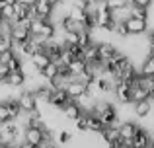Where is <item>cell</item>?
I'll list each match as a JSON object with an SVG mask.
<instances>
[{"label":"cell","instance_id":"603a6c76","mask_svg":"<svg viewBox=\"0 0 154 148\" xmlns=\"http://www.w3.org/2000/svg\"><path fill=\"white\" fill-rule=\"evenodd\" d=\"M70 140H72L70 131H59V133H57V142H59V144H70Z\"/></svg>","mask_w":154,"mask_h":148},{"label":"cell","instance_id":"4316f807","mask_svg":"<svg viewBox=\"0 0 154 148\" xmlns=\"http://www.w3.org/2000/svg\"><path fill=\"white\" fill-rule=\"evenodd\" d=\"M133 6H143V8H150L152 6V0H129Z\"/></svg>","mask_w":154,"mask_h":148},{"label":"cell","instance_id":"f546056e","mask_svg":"<svg viewBox=\"0 0 154 148\" xmlns=\"http://www.w3.org/2000/svg\"><path fill=\"white\" fill-rule=\"evenodd\" d=\"M100 2H102V0H100Z\"/></svg>","mask_w":154,"mask_h":148},{"label":"cell","instance_id":"52a82bcc","mask_svg":"<svg viewBox=\"0 0 154 148\" xmlns=\"http://www.w3.org/2000/svg\"><path fill=\"white\" fill-rule=\"evenodd\" d=\"M82 113H84V111H82V107L78 105V101H76V99L68 101L66 105H64V109H63V117L68 119V121H76V119H78Z\"/></svg>","mask_w":154,"mask_h":148},{"label":"cell","instance_id":"7a4b0ae2","mask_svg":"<svg viewBox=\"0 0 154 148\" xmlns=\"http://www.w3.org/2000/svg\"><path fill=\"white\" fill-rule=\"evenodd\" d=\"M49 125L47 127H26L23 129V140L20 146L23 148H39L41 140L45 138V134L49 133Z\"/></svg>","mask_w":154,"mask_h":148},{"label":"cell","instance_id":"e0dca14e","mask_svg":"<svg viewBox=\"0 0 154 148\" xmlns=\"http://www.w3.org/2000/svg\"><path fill=\"white\" fill-rule=\"evenodd\" d=\"M29 59H31V61L35 62V66H37L39 70H41V68H45V66H47V65H49V62H51L49 55H47V53H45V51H43V49H41V51H35V53L31 55Z\"/></svg>","mask_w":154,"mask_h":148},{"label":"cell","instance_id":"5bb4252c","mask_svg":"<svg viewBox=\"0 0 154 148\" xmlns=\"http://www.w3.org/2000/svg\"><path fill=\"white\" fill-rule=\"evenodd\" d=\"M60 72V66H59V62H55V61H51L49 65L45 66V68H41L39 70V74H41V78L43 80H47V82H51L53 78H55L57 74Z\"/></svg>","mask_w":154,"mask_h":148},{"label":"cell","instance_id":"3957f363","mask_svg":"<svg viewBox=\"0 0 154 148\" xmlns=\"http://www.w3.org/2000/svg\"><path fill=\"white\" fill-rule=\"evenodd\" d=\"M113 95H115L117 103H131V84L117 78L115 86H113Z\"/></svg>","mask_w":154,"mask_h":148},{"label":"cell","instance_id":"7402d4cb","mask_svg":"<svg viewBox=\"0 0 154 148\" xmlns=\"http://www.w3.org/2000/svg\"><path fill=\"white\" fill-rule=\"evenodd\" d=\"M113 33H115L117 37H121V39H127L129 37V29H127V26H125V20H123V22H117L115 31H113Z\"/></svg>","mask_w":154,"mask_h":148},{"label":"cell","instance_id":"44dd1931","mask_svg":"<svg viewBox=\"0 0 154 148\" xmlns=\"http://www.w3.org/2000/svg\"><path fill=\"white\" fill-rule=\"evenodd\" d=\"M131 16H135V18H143V20L150 18L148 8H143V6H131Z\"/></svg>","mask_w":154,"mask_h":148},{"label":"cell","instance_id":"484cf974","mask_svg":"<svg viewBox=\"0 0 154 148\" xmlns=\"http://www.w3.org/2000/svg\"><path fill=\"white\" fill-rule=\"evenodd\" d=\"M14 57H16V51H14V49L10 47V49H6V51H2V53H0V62H4V65H8V62H10V61H12Z\"/></svg>","mask_w":154,"mask_h":148},{"label":"cell","instance_id":"30bf717a","mask_svg":"<svg viewBox=\"0 0 154 148\" xmlns=\"http://www.w3.org/2000/svg\"><path fill=\"white\" fill-rule=\"evenodd\" d=\"M26 82H27V76H26V72H23L22 68L20 70H10V74H8V78H6V84L12 86V88H22Z\"/></svg>","mask_w":154,"mask_h":148},{"label":"cell","instance_id":"d6986e66","mask_svg":"<svg viewBox=\"0 0 154 148\" xmlns=\"http://www.w3.org/2000/svg\"><path fill=\"white\" fill-rule=\"evenodd\" d=\"M0 12H2V20H12L14 22V18H16V8H14V4H8V2H0Z\"/></svg>","mask_w":154,"mask_h":148},{"label":"cell","instance_id":"7c38bea8","mask_svg":"<svg viewBox=\"0 0 154 148\" xmlns=\"http://www.w3.org/2000/svg\"><path fill=\"white\" fill-rule=\"evenodd\" d=\"M33 8H35V16H37V18L51 20V16H53V4H49V2H41V0H37Z\"/></svg>","mask_w":154,"mask_h":148},{"label":"cell","instance_id":"8992f818","mask_svg":"<svg viewBox=\"0 0 154 148\" xmlns=\"http://www.w3.org/2000/svg\"><path fill=\"white\" fill-rule=\"evenodd\" d=\"M68 101H72V98L64 90H55L51 94V98H49V105L55 107V109H59V111H63Z\"/></svg>","mask_w":154,"mask_h":148},{"label":"cell","instance_id":"83f0119b","mask_svg":"<svg viewBox=\"0 0 154 148\" xmlns=\"http://www.w3.org/2000/svg\"><path fill=\"white\" fill-rule=\"evenodd\" d=\"M0 146H4V140H2V133H0Z\"/></svg>","mask_w":154,"mask_h":148},{"label":"cell","instance_id":"6da1fadb","mask_svg":"<svg viewBox=\"0 0 154 148\" xmlns=\"http://www.w3.org/2000/svg\"><path fill=\"white\" fill-rule=\"evenodd\" d=\"M0 133H2V140L4 146H20L23 140V133L20 129L18 123L14 121H6L0 125Z\"/></svg>","mask_w":154,"mask_h":148},{"label":"cell","instance_id":"277c9868","mask_svg":"<svg viewBox=\"0 0 154 148\" xmlns=\"http://www.w3.org/2000/svg\"><path fill=\"white\" fill-rule=\"evenodd\" d=\"M125 26H127V29H129V35H143V33H148V20L129 16V18L125 20Z\"/></svg>","mask_w":154,"mask_h":148},{"label":"cell","instance_id":"f1b7e54d","mask_svg":"<svg viewBox=\"0 0 154 148\" xmlns=\"http://www.w3.org/2000/svg\"><path fill=\"white\" fill-rule=\"evenodd\" d=\"M0 2H2V0H0Z\"/></svg>","mask_w":154,"mask_h":148},{"label":"cell","instance_id":"ffe728a7","mask_svg":"<svg viewBox=\"0 0 154 148\" xmlns=\"http://www.w3.org/2000/svg\"><path fill=\"white\" fill-rule=\"evenodd\" d=\"M80 43V31H66L64 29V47Z\"/></svg>","mask_w":154,"mask_h":148},{"label":"cell","instance_id":"2e32d148","mask_svg":"<svg viewBox=\"0 0 154 148\" xmlns=\"http://www.w3.org/2000/svg\"><path fill=\"white\" fill-rule=\"evenodd\" d=\"M137 129H139V125L135 121H121V125H119V133L123 138H133Z\"/></svg>","mask_w":154,"mask_h":148},{"label":"cell","instance_id":"d4e9b609","mask_svg":"<svg viewBox=\"0 0 154 148\" xmlns=\"http://www.w3.org/2000/svg\"><path fill=\"white\" fill-rule=\"evenodd\" d=\"M105 4H107V8L109 10H119V8H123V6H127V4H131L129 0H105Z\"/></svg>","mask_w":154,"mask_h":148},{"label":"cell","instance_id":"ba28073f","mask_svg":"<svg viewBox=\"0 0 154 148\" xmlns=\"http://www.w3.org/2000/svg\"><path fill=\"white\" fill-rule=\"evenodd\" d=\"M148 140H150V131L143 129V127L139 125L135 137H133V148H146L148 146Z\"/></svg>","mask_w":154,"mask_h":148},{"label":"cell","instance_id":"cb8c5ba5","mask_svg":"<svg viewBox=\"0 0 154 148\" xmlns=\"http://www.w3.org/2000/svg\"><path fill=\"white\" fill-rule=\"evenodd\" d=\"M6 121H14V117H12L10 109H8L6 105H4V101H0V125Z\"/></svg>","mask_w":154,"mask_h":148},{"label":"cell","instance_id":"ac0fdd59","mask_svg":"<svg viewBox=\"0 0 154 148\" xmlns=\"http://www.w3.org/2000/svg\"><path fill=\"white\" fill-rule=\"evenodd\" d=\"M139 72L143 76H154V55H146V59L139 66Z\"/></svg>","mask_w":154,"mask_h":148},{"label":"cell","instance_id":"8fae6325","mask_svg":"<svg viewBox=\"0 0 154 148\" xmlns=\"http://www.w3.org/2000/svg\"><path fill=\"white\" fill-rule=\"evenodd\" d=\"M133 109H135V115L139 119H144V117H148L150 115V111H152V99H143V101H137V103H133Z\"/></svg>","mask_w":154,"mask_h":148},{"label":"cell","instance_id":"4fadbf2b","mask_svg":"<svg viewBox=\"0 0 154 148\" xmlns=\"http://www.w3.org/2000/svg\"><path fill=\"white\" fill-rule=\"evenodd\" d=\"M143 99H150V92L143 86H131V103H137V101H143Z\"/></svg>","mask_w":154,"mask_h":148},{"label":"cell","instance_id":"5b68a950","mask_svg":"<svg viewBox=\"0 0 154 148\" xmlns=\"http://www.w3.org/2000/svg\"><path fill=\"white\" fill-rule=\"evenodd\" d=\"M18 101H20V107H22L23 113H29L31 109L39 107V99H37V95H35L31 90L22 92V94L18 95Z\"/></svg>","mask_w":154,"mask_h":148},{"label":"cell","instance_id":"9c48e42d","mask_svg":"<svg viewBox=\"0 0 154 148\" xmlns=\"http://www.w3.org/2000/svg\"><path fill=\"white\" fill-rule=\"evenodd\" d=\"M64 92H66L72 99H78L80 95H84L88 92V86H84V84L78 82V80H70V82H68V86L64 88Z\"/></svg>","mask_w":154,"mask_h":148},{"label":"cell","instance_id":"9a60e30c","mask_svg":"<svg viewBox=\"0 0 154 148\" xmlns=\"http://www.w3.org/2000/svg\"><path fill=\"white\" fill-rule=\"evenodd\" d=\"M117 53V47L113 45L111 41H103V43H100V59L105 62V61H109V59L113 57V55Z\"/></svg>","mask_w":154,"mask_h":148}]
</instances>
